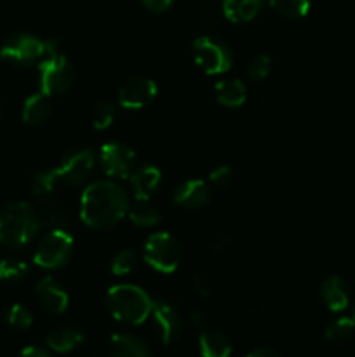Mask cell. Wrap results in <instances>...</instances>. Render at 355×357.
Returning a JSON list of instances; mask_svg holds the SVG:
<instances>
[{
  "label": "cell",
  "mask_w": 355,
  "mask_h": 357,
  "mask_svg": "<svg viewBox=\"0 0 355 357\" xmlns=\"http://www.w3.org/2000/svg\"><path fill=\"white\" fill-rule=\"evenodd\" d=\"M75 248V241L66 230L52 229L38 241L33 253V261L42 268L54 271L65 267Z\"/></svg>",
  "instance_id": "7"
},
{
  "label": "cell",
  "mask_w": 355,
  "mask_h": 357,
  "mask_svg": "<svg viewBox=\"0 0 355 357\" xmlns=\"http://www.w3.org/2000/svg\"><path fill=\"white\" fill-rule=\"evenodd\" d=\"M157 93H159V87L155 80L136 77V79L127 80L118 89V105L125 110H141L155 100Z\"/></svg>",
  "instance_id": "11"
},
{
  "label": "cell",
  "mask_w": 355,
  "mask_h": 357,
  "mask_svg": "<svg viewBox=\"0 0 355 357\" xmlns=\"http://www.w3.org/2000/svg\"><path fill=\"white\" fill-rule=\"evenodd\" d=\"M115 115H117V110H115V105L111 101H101L93 112V128L97 129V131H103V129H108L115 121Z\"/></svg>",
  "instance_id": "30"
},
{
  "label": "cell",
  "mask_w": 355,
  "mask_h": 357,
  "mask_svg": "<svg viewBox=\"0 0 355 357\" xmlns=\"http://www.w3.org/2000/svg\"><path fill=\"white\" fill-rule=\"evenodd\" d=\"M211 201V190L204 180H187L173 192V202L183 209H200Z\"/></svg>",
  "instance_id": "14"
},
{
  "label": "cell",
  "mask_w": 355,
  "mask_h": 357,
  "mask_svg": "<svg viewBox=\"0 0 355 357\" xmlns=\"http://www.w3.org/2000/svg\"><path fill=\"white\" fill-rule=\"evenodd\" d=\"M320 298L333 312H341L350 303V288L340 275H329L320 284Z\"/></svg>",
  "instance_id": "16"
},
{
  "label": "cell",
  "mask_w": 355,
  "mask_h": 357,
  "mask_svg": "<svg viewBox=\"0 0 355 357\" xmlns=\"http://www.w3.org/2000/svg\"><path fill=\"white\" fill-rule=\"evenodd\" d=\"M35 300L49 314H63L68 309L70 296L66 289L51 275H45L35 286Z\"/></svg>",
  "instance_id": "13"
},
{
  "label": "cell",
  "mask_w": 355,
  "mask_h": 357,
  "mask_svg": "<svg viewBox=\"0 0 355 357\" xmlns=\"http://www.w3.org/2000/svg\"><path fill=\"white\" fill-rule=\"evenodd\" d=\"M84 344V335L75 328H56L45 337V345L58 354H68Z\"/></svg>",
  "instance_id": "21"
},
{
  "label": "cell",
  "mask_w": 355,
  "mask_h": 357,
  "mask_svg": "<svg viewBox=\"0 0 355 357\" xmlns=\"http://www.w3.org/2000/svg\"><path fill=\"white\" fill-rule=\"evenodd\" d=\"M38 82L42 93L49 98L68 93L75 82V66L52 38L45 40V52L38 61Z\"/></svg>",
  "instance_id": "4"
},
{
  "label": "cell",
  "mask_w": 355,
  "mask_h": 357,
  "mask_svg": "<svg viewBox=\"0 0 355 357\" xmlns=\"http://www.w3.org/2000/svg\"><path fill=\"white\" fill-rule=\"evenodd\" d=\"M127 218L131 220L132 225L136 227H155L157 223H160V213L155 206L150 204L148 201H138L136 199L134 204L129 206V211H127Z\"/></svg>",
  "instance_id": "23"
},
{
  "label": "cell",
  "mask_w": 355,
  "mask_h": 357,
  "mask_svg": "<svg viewBox=\"0 0 355 357\" xmlns=\"http://www.w3.org/2000/svg\"><path fill=\"white\" fill-rule=\"evenodd\" d=\"M0 112H2V103H0Z\"/></svg>",
  "instance_id": "38"
},
{
  "label": "cell",
  "mask_w": 355,
  "mask_h": 357,
  "mask_svg": "<svg viewBox=\"0 0 355 357\" xmlns=\"http://www.w3.org/2000/svg\"><path fill=\"white\" fill-rule=\"evenodd\" d=\"M45 52V40L30 33H16L3 42L0 56L16 66H28L40 61Z\"/></svg>",
  "instance_id": "8"
},
{
  "label": "cell",
  "mask_w": 355,
  "mask_h": 357,
  "mask_svg": "<svg viewBox=\"0 0 355 357\" xmlns=\"http://www.w3.org/2000/svg\"><path fill=\"white\" fill-rule=\"evenodd\" d=\"M138 255L132 250H122L113 257L110 271L113 275H129L138 268Z\"/></svg>",
  "instance_id": "27"
},
{
  "label": "cell",
  "mask_w": 355,
  "mask_h": 357,
  "mask_svg": "<svg viewBox=\"0 0 355 357\" xmlns=\"http://www.w3.org/2000/svg\"><path fill=\"white\" fill-rule=\"evenodd\" d=\"M198 351L204 357H228L232 354V344L221 331L205 328L198 337Z\"/></svg>",
  "instance_id": "22"
},
{
  "label": "cell",
  "mask_w": 355,
  "mask_h": 357,
  "mask_svg": "<svg viewBox=\"0 0 355 357\" xmlns=\"http://www.w3.org/2000/svg\"><path fill=\"white\" fill-rule=\"evenodd\" d=\"M40 229V218L31 204L10 201L0 206V244L9 248L26 246Z\"/></svg>",
  "instance_id": "2"
},
{
  "label": "cell",
  "mask_w": 355,
  "mask_h": 357,
  "mask_svg": "<svg viewBox=\"0 0 355 357\" xmlns=\"http://www.w3.org/2000/svg\"><path fill=\"white\" fill-rule=\"evenodd\" d=\"M51 101H49L47 94L33 93L24 100L23 108H21V119L26 126L31 128H38V126L45 124L47 119L51 117Z\"/></svg>",
  "instance_id": "18"
},
{
  "label": "cell",
  "mask_w": 355,
  "mask_h": 357,
  "mask_svg": "<svg viewBox=\"0 0 355 357\" xmlns=\"http://www.w3.org/2000/svg\"><path fill=\"white\" fill-rule=\"evenodd\" d=\"M136 153L120 142L104 143L100 150V164L108 178H129L134 171Z\"/></svg>",
  "instance_id": "9"
},
{
  "label": "cell",
  "mask_w": 355,
  "mask_h": 357,
  "mask_svg": "<svg viewBox=\"0 0 355 357\" xmlns=\"http://www.w3.org/2000/svg\"><path fill=\"white\" fill-rule=\"evenodd\" d=\"M249 357H277L278 352L274 351V349H268V347H258L253 349L251 352H247Z\"/></svg>",
  "instance_id": "37"
},
{
  "label": "cell",
  "mask_w": 355,
  "mask_h": 357,
  "mask_svg": "<svg viewBox=\"0 0 355 357\" xmlns=\"http://www.w3.org/2000/svg\"><path fill=\"white\" fill-rule=\"evenodd\" d=\"M265 0H221L223 14L232 23H249L260 14Z\"/></svg>",
  "instance_id": "20"
},
{
  "label": "cell",
  "mask_w": 355,
  "mask_h": 357,
  "mask_svg": "<svg viewBox=\"0 0 355 357\" xmlns=\"http://www.w3.org/2000/svg\"><path fill=\"white\" fill-rule=\"evenodd\" d=\"M94 153L90 150H73L58 167H54L59 181L70 185V187H80L90 178L94 171Z\"/></svg>",
  "instance_id": "10"
},
{
  "label": "cell",
  "mask_w": 355,
  "mask_h": 357,
  "mask_svg": "<svg viewBox=\"0 0 355 357\" xmlns=\"http://www.w3.org/2000/svg\"><path fill=\"white\" fill-rule=\"evenodd\" d=\"M194 289L197 293L198 298H207L209 296V282L205 279V275L197 274L194 278Z\"/></svg>",
  "instance_id": "34"
},
{
  "label": "cell",
  "mask_w": 355,
  "mask_h": 357,
  "mask_svg": "<svg viewBox=\"0 0 355 357\" xmlns=\"http://www.w3.org/2000/svg\"><path fill=\"white\" fill-rule=\"evenodd\" d=\"M108 352L115 357H146L150 356V347L138 335L120 331L108 340Z\"/></svg>",
  "instance_id": "17"
},
{
  "label": "cell",
  "mask_w": 355,
  "mask_h": 357,
  "mask_svg": "<svg viewBox=\"0 0 355 357\" xmlns=\"http://www.w3.org/2000/svg\"><path fill=\"white\" fill-rule=\"evenodd\" d=\"M58 183H59V178L58 174H56V169H47V171H38V173H35L33 176H31L30 187L35 197L47 199L54 194Z\"/></svg>",
  "instance_id": "24"
},
{
  "label": "cell",
  "mask_w": 355,
  "mask_h": 357,
  "mask_svg": "<svg viewBox=\"0 0 355 357\" xmlns=\"http://www.w3.org/2000/svg\"><path fill=\"white\" fill-rule=\"evenodd\" d=\"M19 354L23 357H49L51 352L44 347H38V345H28V347L21 349Z\"/></svg>",
  "instance_id": "35"
},
{
  "label": "cell",
  "mask_w": 355,
  "mask_h": 357,
  "mask_svg": "<svg viewBox=\"0 0 355 357\" xmlns=\"http://www.w3.org/2000/svg\"><path fill=\"white\" fill-rule=\"evenodd\" d=\"M233 171L230 166H218L209 173V183L216 188H225L232 183Z\"/></svg>",
  "instance_id": "32"
},
{
  "label": "cell",
  "mask_w": 355,
  "mask_h": 357,
  "mask_svg": "<svg viewBox=\"0 0 355 357\" xmlns=\"http://www.w3.org/2000/svg\"><path fill=\"white\" fill-rule=\"evenodd\" d=\"M152 317L153 323H155L160 342L164 345L174 344L181 337L183 321H181L180 312L171 303L164 302V300H153Z\"/></svg>",
  "instance_id": "12"
},
{
  "label": "cell",
  "mask_w": 355,
  "mask_h": 357,
  "mask_svg": "<svg viewBox=\"0 0 355 357\" xmlns=\"http://www.w3.org/2000/svg\"><path fill=\"white\" fill-rule=\"evenodd\" d=\"M194 59L207 75H221L233 65V52L221 38L202 35L194 42Z\"/></svg>",
  "instance_id": "6"
},
{
  "label": "cell",
  "mask_w": 355,
  "mask_h": 357,
  "mask_svg": "<svg viewBox=\"0 0 355 357\" xmlns=\"http://www.w3.org/2000/svg\"><path fill=\"white\" fill-rule=\"evenodd\" d=\"M354 319H355V307H354Z\"/></svg>",
  "instance_id": "39"
},
{
  "label": "cell",
  "mask_w": 355,
  "mask_h": 357,
  "mask_svg": "<svg viewBox=\"0 0 355 357\" xmlns=\"http://www.w3.org/2000/svg\"><path fill=\"white\" fill-rule=\"evenodd\" d=\"M108 312L115 321L127 326H139L152 314L153 298L136 284H115L106 295Z\"/></svg>",
  "instance_id": "3"
},
{
  "label": "cell",
  "mask_w": 355,
  "mask_h": 357,
  "mask_svg": "<svg viewBox=\"0 0 355 357\" xmlns=\"http://www.w3.org/2000/svg\"><path fill=\"white\" fill-rule=\"evenodd\" d=\"M216 100L226 108H239L246 103L247 91L246 84L240 79H223L216 82Z\"/></svg>",
  "instance_id": "19"
},
{
  "label": "cell",
  "mask_w": 355,
  "mask_h": 357,
  "mask_svg": "<svg viewBox=\"0 0 355 357\" xmlns=\"http://www.w3.org/2000/svg\"><path fill=\"white\" fill-rule=\"evenodd\" d=\"M6 319L7 324L17 331L28 330V328L33 324V316H31L30 310L24 305H21V303H14V305L9 307V310H7L6 314Z\"/></svg>",
  "instance_id": "28"
},
{
  "label": "cell",
  "mask_w": 355,
  "mask_h": 357,
  "mask_svg": "<svg viewBox=\"0 0 355 357\" xmlns=\"http://www.w3.org/2000/svg\"><path fill=\"white\" fill-rule=\"evenodd\" d=\"M131 199L118 183L100 180L87 185L80 197V218L89 229L104 232L127 216Z\"/></svg>",
  "instance_id": "1"
},
{
  "label": "cell",
  "mask_w": 355,
  "mask_h": 357,
  "mask_svg": "<svg viewBox=\"0 0 355 357\" xmlns=\"http://www.w3.org/2000/svg\"><path fill=\"white\" fill-rule=\"evenodd\" d=\"M355 331V319L354 317H340L333 321L326 330V338L331 342L347 340L354 335Z\"/></svg>",
  "instance_id": "29"
},
{
  "label": "cell",
  "mask_w": 355,
  "mask_h": 357,
  "mask_svg": "<svg viewBox=\"0 0 355 357\" xmlns=\"http://www.w3.org/2000/svg\"><path fill=\"white\" fill-rule=\"evenodd\" d=\"M190 323L194 324L198 331H204L205 328H207V316H205V312H202V310H194V312L190 314Z\"/></svg>",
  "instance_id": "36"
},
{
  "label": "cell",
  "mask_w": 355,
  "mask_h": 357,
  "mask_svg": "<svg viewBox=\"0 0 355 357\" xmlns=\"http://www.w3.org/2000/svg\"><path fill=\"white\" fill-rule=\"evenodd\" d=\"M183 250L176 237L169 232H155L145 241L143 260L160 274H173L181 264Z\"/></svg>",
  "instance_id": "5"
},
{
  "label": "cell",
  "mask_w": 355,
  "mask_h": 357,
  "mask_svg": "<svg viewBox=\"0 0 355 357\" xmlns=\"http://www.w3.org/2000/svg\"><path fill=\"white\" fill-rule=\"evenodd\" d=\"M271 70V59L268 54H258L256 58L251 61L249 68H247V75H249L251 82H263Z\"/></svg>",
  "instance_id": "31"
},
{
  "label": "cell",
  "mask_w": 355,
  "mask_h": 357,
  "mask_svg": "<svg viewBox=\"0 0 355 357\" xmlns=\"http://www.w3.org/2000/svg\"><path fill=\"white\" fill-rule=\"evenodd\" d=\"M270 7L285 20H299L310 10V0H268Z\"/></svg>",
  "instance_id": "26"
},
{
  "label": "cell",
  "mask_w": 355,
  "mask_h": 357,
  "mask_svg": "<svg viewBox=\"0 0 355 357\" xmlns=\"http://www.w3.org/2000/svg\"><path fill=\"white\" fill-rule=\"evenodd\" d=\"M129 180H131V188L134 197L138 201H150V197L159 190L160 181H162V173H160L157 166L146 164V166H141L139 169L132 171Z\"/></svg>",
  "instance_id": "15"
},
{
  "label": "cell",
  "mask_w": 355,
  "mask_h": 357,
  "mask_svg": "<svg viewBox=\"0 0 355 357\" xmlns=\"http://www.w3.org/2000/svg\"><path fill=\"white\" fill-rule=\"evenodd\" d=\"M173 2L174 0H141L143 6L152 13H164L173 6Z\"/></svg>",
  "instance_id": "33"
},
{
  "label": "cell",
  "mask_w": 355,
  "mask_h": 357,
  "mask_svg": "<svg viewBox=\"0 0 355 357\" xmlns=\"http://www.w3.org/2000/svg\"><path fill=\"white\" fill-rule=\"evenodd\" d=\"M28 264H24L19 258H3L0 261V282L7 284H16L28 278Z\"/></svg>",
  "instance_id": "25"
}]
</instances>
